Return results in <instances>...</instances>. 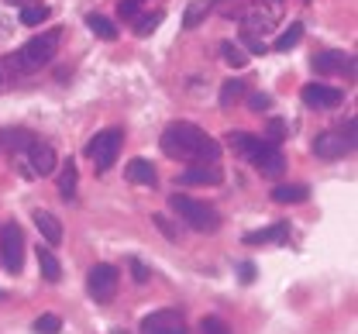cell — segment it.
I'll use <instances>...</instances> for the list:
<instances>
[{
	"instance_id": "6da1fadb",
	"label": "cell",
	"mask_w": 358,
	"mask_h": 334,
	"mask_svg": "<svg viewBox=\"0 0 358 334\" xmlns=\"http://www.w3.org/2000/svg\"><path fill=\"white\" fill-rule=\"evenodd\" d=\"M159 148L169 155V159H176V162H217L221 159V145L214 142L203 128H196V124H189V121H173L166 131H162V138H159Z\"/></svg>"
},
{
	"instance_id": "7a4b0ae2",
	"label": "cell",
	"mask_w": 358,
	"mask_h": 334,
	"mask_svg": "<svg viewBox=\"0 0 358 334\" xmlns=\"http://www.w3.org/2000/svg\"><path fill=\"white\" fill-rule=\"evenodd\" d=\"M59 38H62V31H59V28H52V31H45V35H35L31 42H24V45L17 48L14 55H7V66H10V73L24 76V73H35V69L48 66V62L55 59Z\"/></svg>"
},
{
	"instance_id": "3957f363",
	"label": "cell",
	"mask_w": 358,
	"mask_h": 334,
	"mask_svg": "<svg viewBox=\"0 0 358 334\" xmlns=\"http://www.w3.org/2000/svg\"><path fill=\"white\" fill-rule=\"evenodd\" d=\"M169 207L179 214V221H186V228H193L200 235H214L221 228V214L214 207L186 196V193H169Z\"/></svg>"
},
{
	"instance_id": "277c9868",
	"label": "cell",
	"mask_w": 358,
	"mask_h": 334,
	"mask_svg": "<svg viewBox=\"0 0 358 334\" xmlns=\"http://www.w3.org/2000/svg\"><path fill=\"white\" fill-rule=\"evenodd\" d=\"M124 142V131L121 128H107V131H96L87 145V155L96 162V173H107L114 162H117V152Z\"/></svg>"
},
{
	"instance_id": "5b68a950",
	"label": "cell",
	"mask_w": 358,
	"mask_h": 334,
	"mask_svg": "<svg viewBox=\"0 0 358 334\" xmlns=\"http://www.w3.org/2000/svg\"><path fill=\"white\" fill-rule=\"evenodd\" d=\"M0 259H3V269L10 276H17L24 269V231L17 224L0 228Z\"/></svg>"
},
{
	"instance_id": "8992f818",
	"label": "cell",
	"mask_w": 358,
	"mask_h": 334,
	"mask_svg": "<svg viewBox=\"0 0 358 334\" xmlns=\"http://www.w3.org/2000/svg\"><path fill=\"white\" fill-rule=\"evenodd\" d=\"M121 286V273L114 269V266H107V262H100V266H93L87 276V289L90 296L96 300V303H110L114 300V293Z\"/></svg>"
},
{
	"instance_id": "52a82bcc",
	"label": "cell",
	"mask_w": 358,
	"mask_h": 334,
	"mask_svg": "<svg viewBox=\"0 0 358 334\" xmlns=\"http://www.w3.org/2000/svg\"><path fill=\"white\" fill-rule=\"evenodd\" d=\"M141 334H189L179 310H152L141 321Z\"/></svg>"
},
{
	"instance_id": "ba28073f",
	"label": "cell",
	"mask_w": 358,
	"mask_h": 334,
	"mask_svg": "<svg viewBox=\"0 0 358 334\" xmlns=\"http://www.w3.org/2000/svg\"><path fill=\"white\" fill-rule=\"evenodd\" d=\"M262 176H268V180H275V176H282V169H286V159H282V152H279V145H272L262 138V145L255 148V155L248 159Z\"/></svg>"
},
{
	"instance_id": "9c48e42d",
	"label": "cell",
	"mask_w": 358,
	"mask_h": 334,
	"mask_svg": "<svg viewBox=\"0 0 358 334\" xmlns=\"http://www.w3.org/2000/svg\"><path fill=\"white\" fill-rule=\"evenodd\" d=\"M355 152V145L348 142L341 131H324V135H317L313 138V155L317 159H345V155H352Z\"/></svg>"
},
{
	"instance_id": "30bf717a",
	"label": "cell",
	"mask_w": 358,
	"mask_h": 334,
	"mask_svg": "<svg viewBox=\"0 0 358 334\" xmlns=\"http://www.w3.org/2000/svg\"><path fill=\"white\" fill-rule=\"evenodd\" d=\"M300 96H303V103L313 107V110H334V107H341V100H345V94H341L338 87H327V83H307Z\"/></svg>"
},
{
	"instance_id": "8fae6325",
	"label": "cell",
	"mask_w": 358,
	"mask_h": 334,
	"mask_svg": "<svg viewBox=\"0 0 358 334\" xmlns=\"http://www.w3.org/2000/svg\"><path fill=\"white\" fill-rule=\"evenodd\" d=\"M28 152V166H31V176H52L55 169H59V155H55V148L45 142H35L24 148Z\"/></svg>"
},
{
	"instance_id": "7c38bea8",
	"label": "cell",
	"mask_w": 358,
	"mask_h": 334,
	"mask_svg": "<svg viewBox=\"0 0 358 334\" xmlns=\"http://www.w3.org/2000/svg\"><path fill=\"white\" fill-rule=\"evenodd\" d=\"M221 180H224V173L217 169V162H196V166H189V169L179 173L176 183H182V187H217Z\"/></svg>"
},
{
	"instance_id": "4fadbf2b",
	"label": "cell",
	"mask_w": 358,
	"mask_h": 334,
	"mask_svg": "<svg viewBox=\"0 0 358 334\" xmlns=\"http://www.w3.org/2000/svg\"><path fill=\"white\" fill-rule=\"evenodd\" d=\"M313 73H320V76H331V73H345L348 69V76L355 73V59L352 55H345V52H317L310 59Z\"/></svg>"
},
{
	"instance_id": "5bb4252c",
	"label": "cell",
	"mask_w": 358,
	"mask_h": 334,
	"mask_svg": "<svg viewBox=\"0 0 358 334\" xmlns=\"http://www.w3.org/2000/svg\"><path fill=\"white\" fill-rule=\"evenodd\" d=\"M124 180H128V183H138V187H155V183H159L155 166H152L148 159H131V162L124 166Z\"/></svg>"
},
{
	"instance_id": "9a60e30c",
	"label": "cell",
	"mask_w": 358,
	"mask_h": 334,
	"mask_svg": "<svg viewBox=\"0 0 358 334\" xmlns=\"http://www.w3.org/2000/svg\"><path fill=\"white\" fill-rule=\"evenodd\" d=\"M31 221H35V228L42 231V238L48 248H55V245L62 241V224H59V217H55L52 210H35Z\"/></svg>"
},
{
	"instance_id": "2e32d148",
	"label": "cell",
	"mask_w": 358,
	"mask_h": 334,
	"mask_svg": "<svg viewBox=\"0 0 358 334\" xmlns=\"http://www.w3.org/2000/svg\"><path fill=\"white\" fill-rule=\"evenodd\" d=\"M224 138H227V148L234 155H245V159H252L255 148L262 145V135H248V131H227Z\"/></svg>"
},
{
	"instance_id": "e0dca14e",
	"label": "cell",
	"mask_w": 358,
	"mask_h": 334,
	"mask_svg": "<svg viewBox=\"0 0 358 334\" xmlns=\"http://www.w3.org/2000/svg\"><path fill=\"white\" fill-rule=\"evenodd\" d=\"M286 238H289V221H275L272 228L245 235V245H268V241H286Z\"/></svg>"
},
{
	"instance_id": "ac0fdd59",
	"label": "cell",
	"mask_w": 358,
	"mask_h": 334,
	"mask_svg": "<svg viewBox=\"0 0 358 334\" xmlns=\"http://www.w3.org/2000/svg\"><path fill=\"white\" fill-rule=\"evenodd\" d=\"M241 31H252V35L266 38L268 31H275V17H272L268 10H248V14H245V28H241Z\"/></svg>"
},
{
	"instance_id": "d6986e66",
	"label": "cell",
	"mask_w": 358,
	"mask_h": 334,
	"mask_svg": "<svg viewBox=\"0 0 358 334\" xmlns=\"http://www.w3.org/2000/svg\"><path fill=\"white\" fill-rule=\"evenodd\" d=\"M272 200L275 203H307L310 200V190L303 183H286V187H275L272 190Z\"/></svg>"
},
{
	"instance_id": "ffe728a7",
	"label": "cell",
	"mask_w": 358,
	"mask_h": 334,
	"mask_svg": "<svg viewBox=\"0 0 358 334\" xmlns=\"http://www.w3.org/2000/svg\"><path fill=\"white\" fill-rule=\"evenodd\" d=\"M38 269H42L45 283H59L62 279V266H59V259H55L52 248H38Z\"/></svg>"
},
{
	"instance_id": "44dd1931",
	"label": "cell",
	"mask_w": 358,
	"mask_h": 334,
	"mask_svg": "<svg viewBox=\"0 0 358 334\" xmlns=\"http://www.w3.org/2000/svg\"><path fill=\"white\" fill-rule=\"evenodd\" d=\"M76 183H80V173H76V166H73V159L62 166V173H59V196L62 200H73L76 196Z\"/></svg>"
},
{
	"instance_id": "7402d4cb",
	"label": "cell",
	"mask_w": 358,
	"mask_h": 334,
	"mask_svg": "<svg viewBox=\"0 0 358 334\" xmlns=\"http://www.w3.org/2000/svg\"><path fill=\"white\" fill-rule=\"evenodd\" d=\"M87 28L96 35V38H103V42H117V28H114V21H107L103 14H90Z\"/></svg>"
},
{
	"instance_id": "603a6c76",
	"label": "cell",
	"mask_w": 358,
	"mask_h": 334,
	"mask_svg": "<svg viewBox=\"0 0 358 334\" xmlns=\"http://www.w3.org/2000/svg\"><path fill=\"white\" fill-rule=\"evenodd\" d=\"M300 38H303V24H300V21H293V24H289V28L272 42V48H275V52H289V48L300 45Z\"/></svg>"
},
{
	"instance_id": "cb8c5ba5",
	"label": "cell",
	"mask_w": 358,
	"mask_h": 334,
	"mask_svg": "<svg viewBox=\"0 0 358 334\" xmlns=\"http://www.w3.org/2000/svg\"><path fill=\"white\" fill-rule=\"evenodd\" d=\"M210 7H214V0H193V3L186 7V14H182V28H196V24L207 17Z\"/></svg>"
},
{
	"instance_id": "d4e9b609",
	"label": "cell",
	"mask_w": 358,
	"mask_h": 334,
	"mask_svg": "<svg viewBox=\"0 0 358 334\" xmlns=\"http://www.w3.org/2000/svg\"><path fill=\"white\" fill-rule=\"evenodd\" d=\"M0 138H3L0 145H3V148H10V152H24L28 145L35 142V135H31V131H21V128H17V131H3Z\"/></svg>"
},
{
	"instance_id": "484cf974",
	"label": "cell",
	"mask_w": 358,
	"mask_h": 334,
	"mask_svg": "<svg viewBox=\"0 0 358 334\" xmlns=\"http://www.w3.org/2000/svg\"><path fill=\"white\" fill-rule=\"evenodd\" d=\"M245 80H227V83H221V107H231V103H238L241 96H245Z\"/></svg>"
},
{
	"instance_id": "4316f807",
	"label": "cell",
	"mask_w": 358,
	"mask_h": 334,
	"mask_svg": "<svg viewBox=\"0 0 358 334\" xmlns=\"http://www.w3.org/2000/svg\"><path fill=\"white\" fill-rule=\"evenodd\" d=\"M162 21H166V14H162V10L145 14V17H134V35H138V38H145V35H152V31H155Z\"/></svg>"
},
{
	"instance_id": "83f0119b",
	"label": "cell",
	"mask_w": 358,
	"mask_h": 334,
	"mask_svg": "<svg viewBox=\"0 0 358 334\" xmlns=\"http://www.w3.org/2000/svg\"><path fill=\"white\" fill-rule=\"evenodd\" d=\"M48 7L45 3H38V7H21V24H28V28H35V24H42V21H48Z\"/></svg>"
},
{
	"instance_id": "f1b7e54d",
	"label": "cell",
	"mask_w": 358,
	"mask_h": 334,
	"mask_svg": "<svg viewBox=\"0 0 358 334\" xmlns=\"http://www.w3.org/2000/svg\"><path fill=\"white\" fill-rule=\"evenodd\" d=\"M221 55H224V62H227V66H234V69L248 66V55L234 45V42H224V45H221Z\"/></svg>"
},
{
	"instance_id": "f546056e",
	"label": "cell",
	"mask_w": 358,
	"mask_h": 334,
	"mask_svg": "<svg viewBox=\"0 0 358 334\" xmlns=\"http://www.w3.org/2000/svg\"><path fill=\"white\" fill-rule=\"evenodd\" d=\"M266 142L272 145H282L286 142V121L282 117H268V124H266V135H262Z\"/></svg>"
},
{
	"instance_id": "4dcf8cb0",
	"label": "cell",
	"mask_w": 358,
	"mask_h": 334,
	"mask_svg": "<svg viewBox=\"0 0 358 334\" xmlns=\"http://www.w3.org/2000/svg\"><path fill=\"white\" fill-rule=\"evenodd\" d=\"M62 331V317L59 314H42L35 321V334H59Z\"/></svg>"
},
{
	"instance_id": "1f68e13d",
	"label": "cell",
	"mask_w": 358,
	"mask_h": 334,
	"mask_svg": "<svg viewBox=\"0 0 358 334\" xmlns=\"http://www.w3.org/2000/svg\"><path fill=\"white\" fill-rule=\"evenodd\" d=\"M128 266H131V276H134V283H138V286H145V283L152 279V269H148V266H145L138 255H131V259H128Z\"/></svg>"
},
{
	"instance_id": "d6a6232c",
	"label": "cell",
	"mask_w": 358,
	"mask_h": 334,
	"mask_svg": "<svg viewBox=\"0 0 358 334\" xmlns=\"http://www.w3.org/2000/svg\"><path fill=\"white\" fill-rule=\"evenodd\" d=\"M152 224H155V228H159V231H162V235H166L169 241H179L176 224H173V221H169L166 214H152Z\"/></svg>"
},
{
	"instance_id": "836d02e7",
	"label": "cell",
	"mask_w": 358,
	"mask_h": 334,
	"mask_svg": "<svg viewBox=\"0 0 358 334\" xmlns=\"http://www.w3.org/2000/svg\"><path fill=\"white\" fill-rule=\"evenodd\" d=\"M241 42L248 45V52H252V55H266V52H268L266 38H259V35H252V31H241Z\"/></svg>"
},
{
	"instance_id": "e575fe53",
	"label": "cell",
	"mask_w": 358,
	"mask_h": 334,
	"mask_svg": "<svg viewBox=\"0 0 358 334\" xmlns=\"http://www.w3.org/2000/svg\"><path fill=\"white\" fill-rule=\"evenodd\" d=\"M200 331H203V334H227V324H224L221 317H203Z\"/></svg>"
},
{
	"instance_id": "d590c367",
	"label": "cell",
	"mask_w": 358,
	"mask_h": 334,
	"mask_svg": "<svg viewBox=\"0 0 358 334\" xmlns=\"http://www.w3.org/2000/svg\"><path fill=\"white\" fill-rule=\"evenodd\" d=\"M248 107H252L255 114H262V110H268V107H272V96H268V94H252V96H248Z\"/></svg>"
},
{
	"instance_id": "8d00e7d4",
	"label": "cell",
	"mask_w": 358,
	"mask_h": 334,
	"mask_svg": "<svg viewBox=\"0 0 358 334\" xmlns=\"http://www.w3.org/2000/svg\"><path fill=\"white\" fill-rule=\"evenodd\" d=\"M117 14H121L124 21H134V17H138V0H121V3H117Z\"/></svg>"
},
{
	"instance_id": "74e56055",
	"label": "cell",
	"mask_w": 358,
	"mask_h": 334,
	"mask_svg": "<svg viewBox=\"0 0 358 334\" xmlns=\"http://www.w3.org/2000/svg\"><path fill=\"white\" fill-rule=\"evenodd\" d=\"M238 273H241V283H252L255 279V262H241Z\"/></svg>"
},
{
	"instance_id": "f35d334b",
	"label": "cell",
	"mask_w": 358,
	"mask_h": 334,
	"mask_svg": "<svg viewBox=\"0 0 358 334\" xmlns=\"http://www.w3.org/2000/svg\"><path fill=\"white\" fill-rule=\"evenodd\" d=\"M114 334H128V331H124V328H114Z\"/></svg>"
},
{
	"instance_id": "ab89813d",
	"label": "cell",
	"mask_w": 358,
	"mask_h": 334,
	"mask_svg": "<svg viewBox=\"0 0 358 334\" xmlns=\"http://www.w3.org/2000/svg\"><path fill=\"white\" fill-rule=\"evenodd\" d=\"M0 87H3V73H0Z\"/></svg>"
},
{
	"instance_id": "60d3db41",
	"label": "cell",
	"mask_w": 358,
	"mask_h": 334,
	"mask_svg": "<svg viewBox=\"0 0 358 334\" xmlns=\"http://www.w3.org/2000/svg\"><path fill=\"white\" fill-rule=\"evenodd\" d=\"M272 3H282V0H272Z\"/></svg>"
},
{
	"instance_id": "b9f144b4",
	"label": "cell",
	"mask_w": 358,
	"mask_h": 334,
	"mask_svg": "<svg viewBox=\"0 0 358 334\" xmlns=\"http://www.w3.org/2000/svg\"><path fill=\"white\" fill-rule=\"evenodd\" d=\"M0 296H3V293H0Z\"/></svg>"
},
{
	"instance_id": "7bdbcfd3",
	"label": "cell",
	"mask_w": 358,
	"mask_h": 334,
	"mask_svg": "<svg viewBox=\"0 0 358 334\" xmlns=\"http://www.w3.org/2000/svg\"><path fill=\"white\" fill-rule=\"evenodd\" d=\"M303 3H307V0H303Z\"/></svg>"
}]
</instances>
